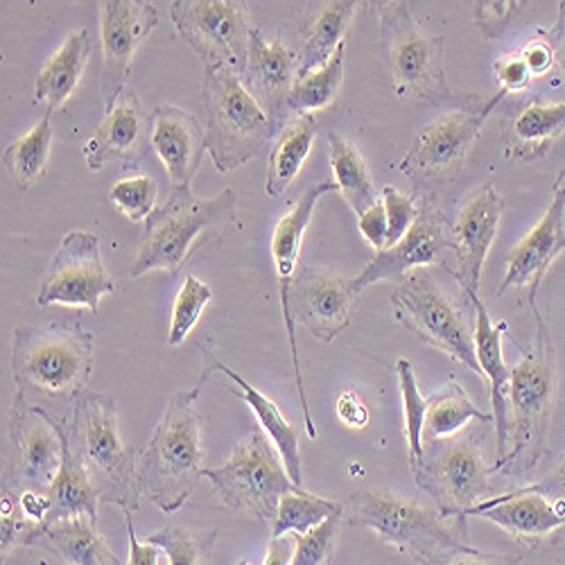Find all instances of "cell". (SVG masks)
<instances>
[{
    "label": "cell",
    "instance_id": "obj_1",
    "mask_svg": "<svg viewBox=\"0 0 565 565\" xmlns=\"http://www.w3.org/2000/svg\"><path fill=\"white\" fill-rule=\"evenodd\" d=\"M10 364L19 401L32 407L75 405L88 392L96 340L79 321L19 326L12 335Z\"/></svg>",
    "mask_w": 565,
    "mask_h": 565
},
{
    "label": "cell",
    "instance_id": "obj_2",
    "mask_svg": "<svg viewBox=\"0 0 565 565\" xmlns=\"http://www.w3.org/2000/svg\"><path fill=\"white\" fill-rule=\"evenodd\" d=\"M371 6L381 23L383 55L401 103L412 107L473 109L487 100L484 96H461L450 86L444 66L446 39L423 30L407 3L387 0Z\"/></svg>",
    "mask_w": 565,
    "mask_h": 565
},
{
    "label": "cell",
    "instance_id": "obj_3",
    "mask_svg": "<svg viewBox=\"0 0 565 565\" xmlns=\"http://www.w3.org/2000/svg\"><path fill=\"white\" fill-rule=\"evenodd\" d=\"M204 381L174 394L163 418L138 457L140 495L157 504L163 513H174L195 493L204 478L202 468V426L195 409Z\"/></svg>",
    "mask_w": 565,
    "mask_h": 565
},
{
    "label": "cell",
    "instance_id": "obj_4",
    "mask_svg": "<svg viewBox=\"0 0 565 565\" xmlns=\"http://www.w3.org/2000/svg\"><path fill=\"white\" fill-rule=\"evenodd\" d=\"M344 521L351 527L375 532L416 565H448L455 556L476 550L446 525L439 509L390 491L353 493Z\"/></svg>",
    "mask_w": 565,
    "mask_h": 565
},
{
    "label": "cell",
    "instance_id": "obj_5",
    "mask_svg": "<svg viewBox=\"0 0 565 565\" xmlns=\"http://www.w3.org/2000/svg\"><path fill=\"white\" fill-rule=\"evenodd\" d=\"M64 426L100 498L122 511H136L143 498L138 489V461L120 437L116 401L107 394L84 392Z\"/></svg>",
    "mask_w": 565,
    "mask_h": 565
},
{
    "label": "cell",
    "instance_id": "obj_6",
    "mask_svg": "<svg viewBox=\"0 0 565 565\" xmlns=\"http://www.w3.org/2000/svg\"><path fill=\"white\" fill-rule=\"evenodd\" d=\"M536 335L532 349L511 369L509 381V452L498 470L521 463L532 470L543 452L550 428V414L556 396V353L547 321L539 306L532 308Z\"/></svg>",
    "mask_w": 565,
    "mask_h": 565
},
{
    "label": "cell",
    "instance_id": "obj_7",
    "mask_svg": "<svg viewBox=\"0 0 565 565\" xmlns=\"http://www.w3.org/2000/svg\"><path fill=\"white\" fill-rule=\"evenodd\" d=\"M206 152L220 172L249 163L276 134V122L254 100L241 75L231 68L204 71Z\"/></svg>",
    "mask_w": 565,
    "mask_h": 565
},
{
    "label": "cell",
    "instance_id": "obj_8",
    "mask_svg": "<svg viewBox=\"0 0 565 565\" xmlns=\"http://www.w3.org/2000/svg\"><path fill=\"white\" fill-rule=\"evenodd\" d=\"M235 213H238V202L233 191H224L211 200L195 198L193 191L170 193L166 204L146 222L143 241H140L129 276L140 278L150 271H168L174 276L191 256L200 235L228 224Z\"/></svg>",
    "mask_w": 565,
    "mask_h": 565
},
{
    "label": "cell",
    "instance_id": "obj_9",
    "mask_svg": "<svg viewBox=\"0 0 565 565\" xmlns=\"http://www.w3.org/2000/svg\"><path fill=\"white\" fill-rule=\"evenodd\" d=\"M412 476L446 521L455 518L463 523L470 509L495 495L491 487L493 468L487 466L482 444L473 433H459L423 446V459Z\"/></svg>",
    "mask_w": 565,
    "mask_h": 565
},
{
    "label": "cell",
    "instance_id": "obj_10",
    "mask_svg": "<svg viewBox=\"0 0 565 565\" xmlns=\"http://www.w3.org/2000/svg\"><path fill=\"white\" fill-rule=\"evenodd\" d=\"M502 100L504 93L498 90L482 105L473 109H452L416 134L398 168L418 193L433 198L441 188H448L459 179L489 114Z\"/></svg>",
    "mask_w": 565,
    "mask_h": 565
},
{
    "label": "cell",
    "instance_id": "obj_11",
    "mask_svg": "<svg viewBox=\"0 0 565 565\" xmlns=\"http://www.w3.org/2000/svg\"><path fill=\"white\" fill-rule=\"evenodd\" d=\"M204 478L226 507L258 523L276 521L280 498L297 489L278 450L260 433L235 446L224 466L204 468Z\"/></svg>",
    "mask_w": 565,
    "mask_h": 565
},
{
    "label": "cell",
    "instance_id": "obj_12",
    "mask_svg": "<svg viewBox=\"0 0 565 565\" xmlns=\"http://www.w3.org/2000/svg\"><path fill=\"white\" fill-rule=\"evenodd\" d=\"M392 306L396 319L412 331L414 338L476 371L484 381L476 353V340L466 328L461 312L426 269H414L398 282L392 292Z\"/></svg>",
    "mask_w": 565,
    "mask_h": 565
},
{
    "label": "cell",
    "instance_id": "obj_13",
    "mask_svg": "<svg viewBox=\"0 0 565 565\" xmlns=\"http://www.w3.org/2000/svg\"><path fill=\"white\" fill-rule=\"evenodd\" d=\"M177 32L202 60L204 71L231 68L243 75L254 25L238 0H177L170 8Z\"/></svg>",
    "mask_w": 565,
    "mask_h": 565
},
{
    "label": "cell",
    "instance_id": "obj_14",
    "mask_svg": "<svg viewBox=\"0 0 565 565\" xmlns=\"http://www.w3.org/2000/svg\"><path fill=\"white\" fill-rule=\"evenodd\" d=\"M114 290L116 282L103 263L100 241L88 231H71L45 269L36 303L98 312L103 297Z\"/></svg>",
    "mask_w": 565,
    "mask_h": 565
},
{
    "label": "cell",
    "instance_id": "obj_15",
    "mask_svg": "<svg viewBox=\"0 0 565 565\" xmlns=\"http://www.w3.org/2000/svg\"><path fill=\"white\" fill-rule=\"evenodd\" d=\"M340 191L338 183L331 179H323L319 183L308 185L297 200V204L282 215L274 228L271 235V256L278 274V292H280V308L282 317H286V328H288V342L292 351V362H295V375H297V390L301 398V409H303V423H306V433L310 439H317V426L312 420V414L308 409V398L303 390V379H301V364H299V351H297V335H295V317H292V282L297 278V265H299V254H301V243H303V233L312 220V213L319 204V200L328 193Z\"/></svg>",
    "mask_w": 565,
    "mask_h": 565
},
{
    "label": "cell",
    "instance_id": "obj_16",
    "mask_svg": "<svg viewBox=\"0 0 565 565\" xmlns=\"http://www.w3.org/2000/svg\"><path fill=\"white\" fill-rule=\"evenodd\" d=\"M159 25V12L143 0H107L100 3L103 82L100 96L105 111L127 90L134 55L143 39Z\"/></svg>",
    "mask_w": 565,
    "mask_h": 565
},
{
    "label": "cell",
    "instance_id": "obj_17",
    "mask_svg": "<svg viewBox=\"0 0 565 565\" xmlns=\"http://www.w3.org/2000/svg\"><path fill=\"white\" fill-rule=\"evenodd\" d=\"M504 213V198L495 183H484L470 195L455 220L452 252L457 256V269L452 271L459 280L463 295H478L482 282V269L493 247L498 226Z\"/></svg>",
    "mask_w": 565,
    "mask_h": 565
},
{
    "label": "cell",
    "instance_id": "obj_18",
    "mask_svg": "<svg viewBox=\"0 0 565 565\" xmlns=\"http://www.w3.org/2000/svg\"><path fill=\"white\" fill-rule=\"evenodd\" d=\"M10 437L19 457L17 476L34 489H51L64 461L60 416L14 398L10 409Z\"/></svg>",
    "mask_w": 565,
    "mask_h": 565
},
{
    "label": "cell",
    "instance_id": "obj_19",
    "mask_svg": "<svg viewBox=\"0 0 565 565\" xmlns=\"http://www.w3.org/2000/svg\"><path fill=\"white\" fill-rule=\"evenodd\" d=\"M561 252H565V185L556 181L552 202L541 222L509 252L507 274L498 295L521 290L527 295L530 308H534L541 280Z\"/></svg>",
    "mask_w": 565,
    "mask_h": 565
},
{
    "label": "cell",
    "instance_id": "obj_20",
    "mask_svg": "<svg viewBox=\"0 0 565 565\" xmlns=\"http://www.w3.org/2000/svg\"><path fill=\"white\" fill-rule=\"evenodd\" d=\"M152 146V116L146 111L134 90H125L103 122L84 143V161L90 170H103L109 163L134 166Z\"/></svg>",
    "mask_w": 565,
    "mask_h": 565
},
{
    "label": "cell",
    "instance_id": "obj_21",
    "mask_svg": "<svg viewBox=\"0 0 565 565\" xmlns=\"http://www.w3.org/2000/svg\"><path fill=\"white\" fill-rule=\"evenodd\" d=\"M355 297L351 278L303 267L292 282V312L319 342L331 344L349 326Z\"/></svg>",
    "mask_w": 565,
    "mask_h": 565
},
{
    "label": "cell",
    "instance_id": "obj_22",
    "mask_svg": "<svg viewBox=\"0 0 565 565\" xmlns=\"http://www.w3.org/2000/svg\"><path fill=\"white\" fill-rule=\"evenodd\" d=\"M152 150L168 172L170 193L191 191L206 152V129L191 111L161 105L152 111Z\"/></svg>",
    "mask_w": 565,
    "mask_h": 565
},
{
    "label": "cell",
    "instance_id": "obj_23",
    "mask_svg": "<svg viewBox=\"0 0 565 565\" xmlns=\"http://www.w3.org/2000/svg\"><path fill=\"white\" fill-rule=\"evenodd\" d=\"M446 249H452V241H448L441 215L430 209L420 211L414 226L401 243L375 254V258L355 278H351L353 290L360 295L373 282L392 280L407 276L414 269H423L435 263L437 256Z\"/></svg>",
    "mask_w": 565,
    "mask_h": 565
},
{
    "label": "cell",
    "instance_id": "obj_24",
    "mask_svg": "<svg viewBox=\"0 0 565 565\" xmlns=\"http://www.w3.org/2000/svg\"><path fill=\"white\" fill-rule=\"evenodd\" d=\"M297 75V53L290 51L280 36L265 41L260 30H254L247 66L241 79L276 125L288 116V98Z\"/></svg>",
    "mask_w": 565,
    "mask_h": 565
},
{
    "label": "cell",
    "instance_id": "obj_25",
    "mask_svg": "<svg viewBox=\"0 0 565 565\" xmlns=\"http://www.w3.org/2000/svg\"><path fill=\"white\" fill-rule=\"evenodd\" d=\"M495 523L509 536L527 547L541 545L550 534L565 527V511L527 489L493 495L466 513Z\"/></svg>",
    "mask_w": 565,
    "mask_h": 565
},
{
    "label": "cell",
    "instance_id": "obj_26",
    "mask_svg": "<svg viewBox=\"0 0 565 565\" xmlns=\"http://www.w3.org/2000/svg\"><path fill=\"white\" fill-rule=\"evenodd\" d=\"M202 355H204L202 381L206 383L213 373H222V375H226V379L233 385H238V387H228V390L233 394H238L247 403V407L254 412L256 420L260 423L263 433L267 435V439L278 450L282 463H286V470H288L290 480L295 482L297 489H303L301 452H299V430L292 426V423L286 416H282L280 407L269 396H265L260 390H256L252 383H247L241 373H235L222 360H217L211 349H202Z\"/></svg>",
    "mask_w": 565,
    "mask_h": 565
},
{
    "label": "cell",
    "instance_id": "obj_27",
    "mask_svg": "<svg viewBox=\"0 0 565 565\" xmlns=\"http://www.w3.org/2000/svg\"><path fill=\"white\" fill-rule=\"evenodd\" d=\"M476 308V353L480 369L484 373V381L491 387V405H493V423H495V439H498V461L491 466L493 473L504 461L509 452V381L511 369L502 355V338L507 333V321L493 323L487 306L482 303L480 295H466Z\"/></svg>",
    "mask_w": 565,
    "mask_h": 565
},
{
    "label": "cell",
    "instance_id": "obj_28",
    "mask_svg": "<svg viewBox=\"0 0 565 565\" xmlns=\"http://www.w3.org/2000/svg\"><path fill=\"white\" fill-rule=\"evenodd\" d=\"M362 3L355 0H331V3H308L299 19V75H308L331 62L335 51L349 41V30Z\"/></svg>",
    "mask_w": 565,
    "mask_h": 565
},
{
    "label": "cell",
    "instance_id": "obj_29",
    "mask_svg": "<svg viewBox=\"0 0 565 565\" xmlns=\"http://www.w3.org/2000/svg\"><path fill=\"white\" fill-rule=\"evenodd\" d=\"M565 134V103L530 105L518 111L502 131L507 159L539 161L547 157L556 140Z\"/></svg>",
    "mask_w": 565,
    "mask_h": 565
},
{
    "label": "cell",
    "instance_id": "obj_30",
    "mask_svg": "<svg viewBox=\"0 0 565 565\" xmlns=\"http://www.w3.org/2000/svg\"><path fill=\"white\" fill-rule=\"evenodd\" d=\"M60 430L64 439V461L60 468V476L55 478L51 489H45L51 495L53 507L41 527H49L57 521H68V518H79V515H86L90 521L98 523V502L103 498L96 484H93L82 457L71 446L64 418H60Z\"/></svg>",
    "mask_w": 565,
    "mask_h": 565
},
{
    "label": "cell",
    "instance_id": "obj_31",
    "mask_svg": "<svg viewBox=\"0 0 565 565\" xmlns=\"http://www.w3.org/2000/svg\"><path fill=\"white\" fill-rule=\"evenodd\" d=\"M32 547L53 552L66 565H127L107 547L98 532V523L86 515L41 527Z\"/></svg>",
    "mask_w": 565,
    "mask_h": 565
},
{
    "label": "cell",
    "instance_id": "obj_32",
    "mask_svg": "<svg viewBox=\"0 0 565 565\" xmlns=\"http://www.w3.org/2000/svg\"><path fill=\"white\" fill-rule=\"evenodd\" d=\"M93 53V41L86 28L66 36L62 49L49 60L34 82V103L49 111L62 107L77 90L86 64Z\"/></svg>",
    "mask_w": 565,
    "mask_h": 565
},
{
    "label": "cell",
    "instance_id": "obj_33",
    "mask_svg": "<svg viewBox=\"0 0 565 565\" xmlns=\"http://www.w3.org/2000/svg\"><path fill=\"white\" fill-rule=\"evenodd\" d=\"M315 138H317L315 114H299L282 125L267 161L265 191L269 198H280L295 183V179L299 177L312 150Z\"/></svg>",
    "mask_w": 565,
    "mask_h": 565
},
{
    "label": "cell",
    "instance_id": "obj_34",
    "mask_svg": "<svg viewBox=\"0 0 565 565\" xmlns=\"http://www.w3.org/2000/svg\"><path fill=\"white\" fill-rule=\"evenodd\" d=\"M470 420L491 423L493 414H484L482 409H478L476 403L461 390V385L450 381L428 401L426 426H423V446L459 435Z\"/></svg>",
    "mask_w": 565,
    "mask_h": 565
},
{
    "label": "cell",
    "instance_id": "obj_35",
    "mask_svg": "<svg viewBox=\"0 0 565 565\" xmlns=\"http://www.w3.org/2000/svg\"><path fill=\"white\" fill-rule=\"evenodd\" d=\"M328 157H331L335 183L344 200L351 204L353 213L360 217L364 215L375 202V188L366 161L362 159L360 150L347 140L344 136L331 131L328 134Z\"/></svg>",
    "mask_w": 565,
    "mask_h": 565
},
{
    "label": "cell",
    "instance_id": "obj_36",
    "mask_svg": "<svg viewBox=\"0 0 565 565\" xmlns=\"http://www.w3.org/2000/svg\"><path fill=\"white\" fill-rule=\"evenodd\" d=\"M53 111L45 109L43 118L6 150L3 163L21 191H28L49 172L51 146H53Z\"/></svg>",
    "mask_w": 565,
    "mask_h": 565
},
{
    "label": "cell",
    "instance_id": "obj_37",
    "mask_svg": "<svg viewBox=\"0 0 565 565\" xmlns=\"http://www.w3.org/2000/svg\"><path fill=\"white\" fill-rule=\"evenodd\" d=\"M344 57H347V41L335 51L326 66L297 77L290 98H288V114H315L331 107L342 88L344 79Z\"/></svg>",
    "mask_w": 565,
    "mask_h": 565
},
{
    "label": "cell",
    "instance_id": "obj_38",
    "mask_svg": "<svg viewBox=\"0 0 565 565\" xmlns=\"http://www.w3.org/2000/svg\"><path fill=\"white\" fill-rule=\"evenodd\" d=\"M344 511L342 504L317 498L303 489H295L286 493L278 502L276 521L271 530V539H280L288 534H308L319 527L328 518Z\"/></svg>",
    "mask_w": 565,
    "mask_h": 565
},
{
    "label": "cell",
    "instance_id": "obj_39",
    "mask_svg": "<svg viewBox=\"0 0 565 565\" xmlns=\"http://www.w3.org/2000/svg\"><path fill=\"white\" fill-rule=\"evenodd\" d=\"M215 539H217L215 530L193 532L179 525H170L148 536L146 543L157 545L166 554L168 565H204L213 552Z\"/></svg>",
    "mask_w": 565,
    "mask_h": 565
},
{
    "label": "cell",
    "instance_id": "obj_40",
    "mask_svg": "<svg viewBox=\"0 0 565 565\" xmlns=\"http://www.w3.org/2000/svg\"><path fill=\"white\" fill-rule=\"evenodd\" d=\"M398 385L405 407V435H407V448H409V468L414 470L423 459V426H426V409L428 401L420 396L418 383L409 360L401 358L396 362Z\"/></svg>",
    "mask_w": 565,
    "mask_h": 565
},
{
    "label": "cell",
    "instance_id": "obj_41",
    "mask_svg": "<svg viewBox=\"0 0 565 565\" xmlns=\"http://www.w3.org/2000/svg\"><path fill=\"white\" fill-rule=\"evenodd\" d=\"M211 299H213V290L204 280H200L198 276H185L172 306V321L168 331L170 347H179L188 335L193 333V328L198 326Z\"/></svg>",
    "mask_w": 565,
    "mask_h": 565
},
{
    "label": "cell",
    "instance_id": "obj_42",
    "mask_svg": "<svg viewBox=\"0 0 565 565\" xmlns=\"http://www.w3.org/2000/svg\"><path fill=\"white\" fill-rule=\"evenodd\" d=\"M157 198L159 185L152 177L146 174L120 179L111 191V202L131 222H148L157 211Z\"/></svg>",
    "mask_w": 565,
    "mask_h": 565
},
{
    "label": "cell",
    "instance_id": "obj_43",
    "mask_svg": "<svg viewBox=\"0 0 565 565\" xmlns=\"http://www.w3.org/2000/svg\"><path fill=\"white\" fill-rule=\"evenodd\" d=\"M344 521V511L335 513L323 521L319 527L310 530L308 534H292L297 550L292 565H326L333 558V547Z\"/></svg>",
    "mask_w": 565,
    "mask_h": 565
},
{
    "label": "cell",
    "instance_id": "obj_44",
    "mask_svg": "<svg viewBox=\"0 0 565 565\" xmlns=\"http://www.w3.org/2000/svg\"><path fill=\"white\" fill-rule=\"evenodd\" d=\"M39 530H41V525L34 523L32 518L23 511V507L19 502V493H14L12 487L3 482V539H0L3 558L17 545L32 547V541Z\"/></svg>",
    "mask_w": 565,
    "mask_h": 565
},
{
    "label": "cell",
    "instance_id": "obj_45",
    "mask_svg": "<svg viewBox=\"0 0 565 565\" xmlns=\"http://www.w3.org/2000/svg\"><path fill=\"white\" fill-rule=\"evenodd\" d=\"M383 204L387 215V247H392L409 233L420 211L416 209V202L412 198L396 191L394 185L383 188Z\"/></svg>",
    "mask_w": 565,
    "mask_h": 565
},
{
    "label": "cell",
    "instance_id": "obj_46",
    "mask_svg": "<svg viewBox=\"0 0 565 565\" xmlns=\"http://www.w3.org/2000/svg\"><path fill=\"white\" fill-rule=\"evenodd\" d=\"M556 49H558V41L554 39L552 32H539L534 39H530L525 43L521 57L525 60L530 73L534 79L545 77L547 73L554 71V62H556Z\"/></svg>",
    "mask_w": 565,
    "mask_h": 565
},
{
    "label": "cell",
    "instance_id": "obj_47",
    "mask_svg": "<svg viewBox=\"0 0 565 565\" xmlns=\"http://www.w3.org/2000/svg\"><path fill=\"white\" fill-rule=\"evenodd\" d=\"M525 3H478L476 21L487 39H500Z\"/></svg>",
    "mask_w": 565,
    "mask_h": 565
},
{
    "label": "cell",
    "instance_id": "obj_48",
    "mask_svg": "<svg viewBox=\"0 0 565 565\" xmlns=\"http://www.w3.org/2000/svg\"><path fill=\"white\" fill-rule=\"evenodd\" d=\"M493 71H495V77L500 82V90L504 93V96H507V93H513V90H523L534 79L525 60L521 57V53H511V55L500 57L495 62Z\"/></svg>",
    "mask_w": 565,
    "mask_h": 565
},
{
    "label": "cell",
    "instance_id": "obj_49",
    "mask_svg": "<svg viewBox=\"0 0 565 565\" xmlns=\"http://www.w3.org/2000/svg\"><path fill=\"white\" fill-rule=\"evenodd\" d=\"M360 233L366 238V243L375 249L383 252L387 249V215H385V204L375 202L364 215L358 217Z\"/></svg>",
    "mask_w": 565,
    "mask_h": 565
},
{
    "label": "cell",
    "instance_id": "obj_50",
    "mask_svg": "<svg viewBox=\"0 0 565 565\" xmlns=\"http://www.w3.org/2000/svg\"><path fill=\"white\" fill-rule=\"evenodd\" d=\"M525 489L543 495L545 500H550L552 504H556L558 509L565 511V459L552 470L550 476H545L541 482L525 487Z\"/></svg>",
    "mask_w": 565,
    "mask_h": 565
},
{
    "label": "cell",
    "instance_id": "obj_51",
    "mask_svg": "<svg viewBox=\"0 0 565 565\" xmlns=\"http://www.w3.org/2000/svg\"><path fill=\"white\" fill-rule=\"evenodd\" d=\"M338 416L351 428H366L369 426V407L355 392H342L338 398Z\"/></svg>",
    "mask_w": 565,
    "mask_h": 565
},
{
    "label": "cell",
    "instance_id": "obj_52",
    "mask_svg": "<svg viewBox=\"0 0 565 565\" xmlns=\"http://www.w3.org/2000/svg\"><path fill=\"white\" fill-rule=\"evenodd\" d=\"M125 521H127V534H129V561L127 565H159V554L161 550L150 543H140L136 539L134 525H131V513L134 511H122Z\"/></svg>",
    "mask_w": 565,
    "mask_h": 565
},
{
    "label": "cell",
    "instance_id": "obj_53",
    "mask_svg": "<svg viewBox=\"0 0 565 565\" xmlns=\"http://www.w3.org/2000/svg\"><path fill=\"white\" fill-rule=\"evenodd\" d=\"M521 563H523L521 554H487L476 547L455 556L448 565H521Z\"/></svg>",
    "mask_w": 565,
    "mask_h": 565
},
{
    "label": "cell",
    "instance_id": "obj_54",
    "mask_svg": "<svg viewBox=\"0 0 565 565\" xmlns=\"http://www.w3.org/2000/svg\"><path fill=\"white\" fill-rule=\"evenodd\" d=\"M295 550H297V543H295L292 534L271 539L267 545V556H265L263 565H292Z\"/></svg>",
    "mask_w": 565,
    "mask_h": 565
},
{
    "label": "cell",
    "instance_id": "obj_55",
    "mask_svg": "<svg viewBox=\"0 0 565 565\" xmlns=\"http://www.w3.org/2000/svg\"><path fill=\"white\" fill-rule=\"evenodd\" d=\"M554 71H556V75L561 77V82L565 84V34H563V39H561V43H558V49H556Z\"/></svg>",
    "mask_w": 565,
    "mask_h": 565
},
{
    "label": "cell",
    "instance_id": "obj_56",
    "mask_svg": "<svg viewBox=\"0 0 565 565\" xmlns=\"http://www.w3.org/2000/svg\"><path fill=\"white\" fill-rule=\"evenodd\" d=\"M238 565H252V563H249V561H241Z\"/></svg>",
    "mask_w": 565,
    "mask_h": 565
},
{
    "label": "cell",
    "instance_id": "obj_57",
    "mask_svg": "<svg viewBox=\"0 0 565 565\" xmlns=\"http://www.w3.org/2000/svg\"><path fill=\"white\" fill-rule=\"evenodd\" d=\"M561 179H565V172H563V174H561ZM561 179H558V181H561Z\"/></svg>",
    "mask_w": 565,
    "mask_h": 565
}]
</instances>
